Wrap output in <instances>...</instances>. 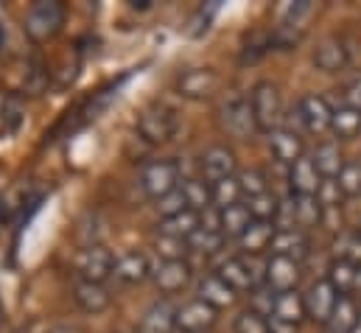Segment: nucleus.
<instances>
[{
	"label": "nucleus",
	"instance_id": "obj_29",
	"mask_svg": "<svg viewBox=\"0 0 361 333\" xmlns=\"http://www.w3.org/2000/svg\"><path fill=\"white\" fill-rule=\"evenodd\" d=\"M291 205H294V224H297V230L308 233L314 227H322V205L317 202V196H291Z\"/></svg>",
	"mask_w": 361,
	"mask_h": 333
},
{
	"label": "nucleus",
	"instance_id": "obj_42",
	"mask_svg": "<svg viewBox=\"0 0 361 333\" xmlns=\"http://www.w3.org/2000/svg\"><path fill=\"white\" fill-rule=\"evenodd\" d=\"M154 210L160 213V219H171V216H177V213H182V210H188L185 196H182L180 188H177L174 193H169V196L157 199V202H154Z\"/></svg>",
	"mask_w": 361,
	"mask_h": 333
},
{
	"label": "nucleus",
	"instance_id": "obj_1",
	"mask_svg": "<svg viewBox=\"0 0 361 333\" xmlns=\"http://www.w3.org/2000/svg\"><path fill=\"white\" fill-rule=\"evenodd\" d=\"M250 104H252V115H255L258 132L271 135L280 126H286V107H283V95H280L277 84L258 82L250 92Z\"/></svg>",
	"mask_w": 361,
	"mask_h": 333
},
{
	"label": "nucleus",
	"instance_id": "obj_43",
	"mask_svg": "<svg viewBox=\"0 0 361 333\" xmlns=\"http://www.w3.org/2000/svg\"><path fill=\"white\" fill-rule=\"evenodd\" d=\"M345 104L361 112V76H356L353 82L345 87Z\"/></svg>",
	"mask_w": 361,
	"mask_h": 333
},
{
	"label": "nucleus",
	"instance_id": "obj_25",
	"mask_svg": "<svg viewBox=\"0 0 361 333\" xmlns=\"http://www.w3.org/2000/svg\"><path fill=\"white\" fill-rule=\"evenodd\" d=\"M311 160H314L317 171L322 174V179H336L339 171H342L345 163H348L339 140H322V143L317 146V152L311 155Z\"/></svg>",
	"mask_w": 361,
	"mask_h": 333
},
{
	"label": "nucleus",
	"instance_id": "obj_8",
	"mask_svg": "<svg viewBox=\"0 0 361 333\" xmlns=\"http://www.w3.org/2000/svg\"><path fill=\"white\" fill-rule=\"evenodd\" d=\"M297 121L308 135H325L331 132V118H334V107L328 104L325 95H302L297 101Z\"/></svg>",
	"mask_w": 361,
	"mask_h": 333
},
{
	"label": "nucleus",
	"instance_id": "obj_20",
	"mask_svg": "<svg viewBox=\"0 0 361 333\" xmlns=\"http://www.w3.org/2000/svg\"><path fill=\"white\" fill-rule=\"evenodd\" d=\"M196 297L202 300V303H207L210 308H216V311H221V308H233L235 305V300H238V294L216 274V272H210V274H204L202 280H199V286H196Z\"/></svg>",
	"mask_w": 361,
	"mask_h": 333
},
{
	"label": "nucleus",
	"instance_id": "obj_5",
	"mask_svg": "<svg viewBox=\"0 0 361 333\" xmlns=\"http://www.w3.org/2000/svg\"><path fill=\"white\" fill-rule=\"evenodd\" d=\"M180 166L174 160H152L140 171V188L152 202L174 193L180 188Z\"/></svg>",
	"mask_w": 361,
	"mask_h": 333
},
{
	"label": "nucleus",
	"instance_id": "obj_17",
	"mask_svg": "<svg viewBox=\"0 0 361 333\" xmlns=\"http://www.w3.org/2000/svg\"><path fill=\"white\" fill-rule=\"evenodd\" d=\"M322 185V174L317 171L314 160L305 155L294 166H288V193L291 196H317Z\"/></svg>",
	"mask_w": 361,
	"mask_h": 333
},
{
	"label": "nucleus",
	"instance_id": "obj_34",
	"mask_svg": "<svg viewBox=\"0 0 361 333\" xmlns=\"http://www.w3.org/2000/svg\"><path fill=\"white\" fill-rule=\"evenodd\" d=\"M334 258L361 266V233L359 230H339L334 238Z\"/></svg>",
	"mask_w": 361,
	"mask_h": 333
},
{
	"label": "nucleus",
	"instance_id": "obj_16",
	"mask_svg": "<svg viewBox=\"0 0 361 333\" xmlns=\"http://www.w3.org/2000/svg\"><path fill=\"white\" fill-rule=\"evenodd\" d=\"M152 260L146 258V252H123L121 258H115V272L112 277H118L126 286H140L146 280H152Z\"/></svg>",
	"mask_w": 361,
	"mask_h": 333
},
{
	"label": "nucleus",
	"instance_id": "obj_4",
	"mask_svg": "<svg viewBox=\"0 0 361 333\" xmlns=\"http://www.w3.org/2000/svg\"><path fill=\"white\" fill-rule=\"evenodd\" d=\"M219 121H221V129L230 138H235V140H250L252 135H258L250 95H233V98H227L221 104V109H219Z\"/></svg>",
	"mask_w": 361,
	"mask_h": 333
},
{
	"label": "nucleus",
	"instance_id": "obj_31",
	"mask_svg": "<svg viewBox=\"0 0 361 333\" xmlns=\"http://www.w3.org/2000/svg\"><path fill=\"white\" fill-rule=\"evenodd\" d=\"M359 317L361 308L356 303V297H339V303H336V308H334V314H331L325 328H328V333H350L353 325L359 322Z\"/></svg>",
	"mask_w": 361,
	"mask_h": 333
},
{
	"label": "nucleus",
	"instance_id": "obj_36",
	"mask_svg": "<svg viewBox=\"0 0 361 333\" xmlns=\"http://www.w3.org/2000/svg\"><path fill=\"white\" fill-rule=\"evenodd\" d=\"M238 185H241V193H244V202L247 199H255L261 193H269V179L261 168H247V171H238Z\"/></svg>",
	"mask_w": 361,
	"mask_h": 333
},
{
	"label": "nucleus",
	"instance_id": "obj_35",
	"mask_svg": "<svg viewBox=\"0 0 361 333\" xmlns=\"http://www.w3.org/2000/svg\"><path fill=\"white\" fill-rule=\"evenodd\" d=\"M244 205H247L252 222H269V224H274V216H277V210H280V199H277L271 190L269 193L255 196V199H247Z\"/></svg>",
	"mask_w": 361,
	"mask_h": 333
},
{
	"label": "nucleus",
	"instance_id": "obj_22",
	"mask_svg": "<svg viewBox=\"0 0 361 333\" xmlns=\"http://www.w3.org/2000/svg\"><path fill=\"white\" fill-rule=\"evenodd\" d=\"M308 252H311V241H308V233H302V230H277L269 247V255L291 258L297 263H302V258H308Z\"/></svg>",
	"mask_w": 361,
	"mask_h": 333
},
{
	"label": "nucleus",
	"instance_id": "obj_48",
	"mask_svg": "<svg viewBox=\"0 0 361 333\" xmlns=\"http://www.w3.org/2000/svg\"><path fill=\"white\" fill-rule=\"evenodd\" d=\"M207 333H213V331H207Z\"/></svg>",
	"mask_w": 361,
	"mask_h": 333
},
{
	"label": "nucleus",
	"instance_id": "obj_15",
	"mask_svg": "<svg viewBox=\"0 0 361 333\" xmlns=\"http://www.w3.org/2000/svg\"><path fill=\"white\" fill-rule=\"evenodd\" d=\"M269 149H271V157L277 163H283V166H294L300 157H305V140L291 126H280L277 132H271Z\"/></svg>",
	"mask_w": 361,
	"mask_h": 333
},
{
	"label": "nucleus",
	"instance_id": "obj_21",
	"mask_svg": "<svg viewBox=\"0 0 361 333\" xmlns=\"http://www.w3.org/2000/svg\"><path fill=\"white\" fill-rule=\"evenodd\" d=\"M350 62V54L345 48V42L339 37H325L317 48H314V65L322 71V73H339L345 71Z\"/></svg>",
	"mask_w": 361,
	"mask_h": 333
},
{
	"label": "nucleus",
	"instance_id": "obj_40",
	"mask_svg": "<svg viewBox=\"0 0 361 333\" xmlns=\"http://www.w3.org/2000/svg\"><path fill=\"white\" fill-rule=\"evenodd\" d=\"M317 202L322 205V210H342L345 193H342L339 182L336 179H322V185L317 190Z\"/></svg>",
	"mask_w": 361,
	"mask_h": 333
},
{
	"label": "nucleus",
	"instance_id": "obj_45",
	"mask_svg": "<svg viewBox=\"0 0 361 333\" xmlns=\"http://www.w3.org/2000/svg\"><path fill=\"white\" fill-rule=\"evenodd\" d=\"M353 294H361V269H359V277H356V291Z\"/></svg>",
	"mask_w": 361,
	"mask_h": 333
},
{
	"label": "nucleus",
	"instance_id": "obj_33",
	"mask_svg": "<svg viewBox=\"0 0 361 333\" xmlns=\"http://www.w3.org/2000/svg\"><path fill=\"white\" fill-rule=\"evenodd\" d=\"M224 244H227V238H224L216 227H204V224H202V227L188 238V252H196V255L210 258V255L224 250Z\"/></svg>",
	"mask_w": 361,
	"mask_h": 333
},
{
	"label": "nucleus",
	"instance_id": "obj_18",
	"mask_svg": "<svg viewBox=\"0 0 361 333\" xmlns=\"http://www.w3.org/2000/svg\"><path fill=\"white\" fill-rule=\"evenodd\" d=\"M177 308L171 300H157L140 317L137 333H177Z\"/></svg>",
	"mask_w": 361,
	"mask_h": 333
},
{
	"label": "nucleus",
	"instance_id": "obj_30",
	"mask_svg": "<svg viewBox=\"0 0 361 333\" xmlns=\"http://www.w3.org/2000/svg\"><path fill=\"white\" fill-rule=\"evenodd\" d=\"M199 227H202V213H196V210L188 207V210H182V213L171 216V219H163L160 236H171V238L188 241Z\"/></svg>",
	"mask_w": 361,
	"mask_h": 333
},
{
	"label": "nucleus",
	"instance_id": "obj_11",
	"mask_svg": "<svg viewBox=\"0 0 361 333\" xmlns=\"http://www.w3.org/2000/svg\"><path fill=\"white\" fill-rule=\"evenodd\" d=\"M302 277V263L291 260V258H277L269 255V260L264 263V283L267 289L280 294V291H297V283Z\"/></svg>",
	"mask_w": 361,
	"mask_h": 333
},
{
	"label": "nucleus",
	"instance_id": "obj_2",
	"mask_svg": "<svg viewBox=\"0 0 361 333\" xmlns=\"http://www.w3.org/2000/svg\"><path fill=\"white\" fill-rule=\"evenodd\" d=\"M65 17H68V8L59 0H39V3H34L28 8V14H25V34H28V40L37 42V45L54 40L62 31Z\"/></svg>",
	"mask_w": 361,
	"mask_h": 333
},
{
	"label": "nucleus",
	"instance_id": "obj_47",
	"mask_svg": "<svg viewBox=\"0 0 361 333\" xmlns=\"http://www.w3.org/2000/svg\"><path fill=\"white\" fill-rule=\"evenodd\" d=\"M359 233H361V224H359Z\"/></svg>",
	"mask_w": 361,
	"mask_h": 333
},
{
	"label": "nucleus",
	"instance_id": "obj_27",
	"mask_svg": "<svg viewBox=\"0 0 361 333\" xmlns=\"http://www.w3.org/2000/svg\"><path fill=\"white\" fill-rule=\"evenodd\" d=\"M331 132H334V140H353L361 135V112L348 107V104H339L334 107V118H331Z\"/></svg>",
	"mask_w": 361,
	"mask_h": 333
},
{
	"label": "nucleus",
	"instance_id": "obj_10",
	"mask_svg": "<svg viewBox=\"0 0 361 333\" xmlns=\"http://www.w3.org/2000/svg\"><path fill=\"white\" fill-rule=\"evenodd\" d=\"M199 166H202V179L210 182V185H216L221 179H230V176H238V157L224 143H216V146L204 149Z\"/></svg>",
	"mask_w": 361,
	"mask_h": 333
},
{
	"label": "nucleus",
	"instance_id": "obj_32",
	"mask_svg": "<svg viewBox=\"0 0 361 333\" xmlns=\"http://www.w3.org/2000/svg\"><path fill=\"white\" fill-rule=\"evenodd\" d=\"M359 269L361 266H353V263H348V260H336V258H334L331 266H328V283H331L342 297H353Z\"/></svg>",
	"mask_w": 361,
	"mask_h": 333
},
{
	"label": "nucleus",
	"instance_id": "obj_39",
	"mask_svg": "<svg viewBox=\"0 0 361 333\" xmlns=\"http://www.w3.org/2000/svg\"><path fill=\"white\" fill-rule=\"evenodd\" d=\"M235 333H269V317L255 308H244L235 317Z\"/></svg>",
	"mask_w": 361,
	"mask_h": 333
},
{
	"label": "nucleus",
	"instance_id": "obj_28",
	"mask_svg": "<svg viewBox=\"0 0 361 333\" xmlns=\"http://www.w3.org/2000/svg\"><path fill=\"white\" fill-rule=\"evenodd\" d=\"M180 190L185 196V205L196 213H207L213 207V188L202 176H188L180 182Z\"/></svg>",
	"mask_w": 361,
	"mask_h": 333
},
{
	"label": "nucleus",
	"instance_id": "obj_14",
	"mask_svg": "<svg viewBox=\"0 0 361 333\" xmlns=\"http://www.w3.org/2000/svg\"><path fill=\"white\" fill-rule=\"evenodd\" d=\"M219 322V311L202 303L199 297L182 303L177 308V331L180 333H207Z\"/></svg>",
	"mask_w": 361,
	"mask_h": 333
},
{
	"label": "nucleus",
	"instance_id": "obj_6",
	"mask_svg": "<svg viewBox=\"0 0 361 333\" xmlns=\"http://www.w3.org/2000/svg\"><path fill=\"white\" fill-rule=\"evenodd\" d=\"M216 274L235 291V294H244V291H255L258 283L264 280V272H258V263L255 258H247V255H233L227 260L219 263Z\"/></svg>",
	"mask_w": 361,
	"mask_h": 333
},
{
	"label": "nucleus",
	"instance_id": "obj_23",
	"mask_svg": "<svg viewBox=\"0 0 361 333\" xmlns=\"http://www.w3.org/2000/svg\"><path fill=\"white\" fill-rule=\"evenodd\" d=\"M269 320L300 328V322L305 320V300H302V294L300 291H280V294H274Z\"/></svg>",
	"mask_w": 361,
	"mask_h": 333
},
{
	"label": "nucleus",
	"instance_id": "obj_46",
	"mask_svg": "<svg viewBox=\"0 0 361 333\" xmlns=\"http://www.w3.org/2000/svg\"><path fill=\"white\" fill-rule=\"evenodd\" d=\"M350 333H361V317H359V322L353 325V331H350Z\"/></svg>",
	"mask_w": 361,
	"mask_h": 333
},
{
	"label": "nucleus",
	"instance_id": "obj_7",
	"mask_svg": "<svg viewBox=\"0 0 361 333\" xmlns=\"http://www.w3.org/2000/svg\"><path fill=\"white\" fill-rule=\"evenodd\" d=\"M115 272V255L106 250L104 244H90L79 252L76 258V274L79 280L90 283H106Z\"/></svg>",
	"mask_w": 361,
	"mask_h": 333
},
{
	"label": "nucleus",
	"instance_id": "obj_44",
	"mask_svg": "<svg viewBox=\"0 0 361 333\" xmlns=\"http://www.w3.org/2000/svg\"><path fill=\"white\" fill-rule=\"evenodd\" d=\"M45 333H85V328H82V325H76V322H59V325L48 328Z\"/></svg>",
	"mask_w": 361,
	"mask_h": 333
},
{
	"label": "nucleus",
	"instance_id": "obj_19",
	"mask_svg": "<svg viewBox=\"0 0 361 333\" xmlns=\"http://www.w3.org/2000/svg\"><path fill=\"white\" fill-rule=\"evenodd\" d=\"M73 300L85 314H104L112 305V294L106 283H90V280H76L73 286Z\"/></svg>",
	"mask_w": 361,
	"mask_h": 333
},
{
	"label": "nucleus",
	"instance_id": "obj_37",
	"mask_svg": "<svg viewBox=\"0 0 361 333\" xmlns=\"http://www.w3.org/2000/svg\"><path fill=\"white\" fill-rule=\"evenodd\" d=\"M213 188V207H230V205H238L244 202V193H241V185H238V176H230V179H221Z\"/></svg>",
	"mask_w": 361,
	"mask_h": 333
},
{
	"label": "nucleus",
	"instance_id": "obj_3",
	"mask_svg": "<svg viewBox=\"0 0 361 333\" xmlns=\"http://www.w3.org/2000/svg\"><path fill=\"white\" fill-rule=\"evenodd\" d=\"M177 132H180V115L169 104H152L137 118V135L152 146L171 143L177 138Z\"/></svg>",
	"mask_w": 361,
	"mask_h": 333
},
{
	"label": "nucleus",
	"instance_id": "obj_9",
	"mask_svg": "<svg viewBox=\"0 0 361 333\" xmlns=\"http://www.w3.org/2000/svg\"><path fill=\"white\" fill-rule=\"evenodd\" d=\"M339 297H342V294L328 283V277L311 283L308 291L302 294V300H305V320H311V322H317V325H328V320H331V314H334Z\"/></svg>",
	"mask_w": 361,
	"mask_h": 333
},
{
	"label": "nucleus",
	"instance_id": "obj_41",
	"mask_svg": "<svg viewBox=\"0 0 361 333\" xmlns=\"http://www.w3.org/2000/svg\"><path fill=\"white\" fill-rule=\"evenodd\" d=\"M154 252H157V258H160V260H185L188 241L171 238V236H157V241H154Z\"/></svg>",
	"mask_w": 361,
	"mask_h": 333
},
{
	"label": "nucleus",
	"instance_id": "obj_24",
	"mask_svg": "<svg viewBox=\"0 0 361 333\" xmlns=\"http://www.w3.org/2000/svg\"><path fill=\"white\" fill-rule=\"evenodd\" d=\"M216 219H219V233L227 241H238L244 236V230L252 224V216L244 202L230 205V207H216Z\"/></svg>",
	"mask_w": 361,
	"mask_h": 333
},
{
	"label": "nucleus",
	"instance_id": "obj_38",
	"mask_svg": "<svg viewBox=\"0 0 361 333\" xmlns=\"http://www.w3.org/2000/svg\"><path fill=\"white\" fill-rule=\"evenodd\" d=\"M336 182H339V188H342L345 199L361 196V163H356V160H348V163H345V168L339 171Z\"/></svg>",
	"mask_w": 361,
	"mask_h": 333
},
{
	"label": "nucleus",
	"instance_id": "obj_26",
	"mask_svg": "<svg viewBox=\"0 0 361 333\" xmlns=\"http://www.w3.org/2000/svg\"><path fill=\"white\" fill-rule=\"evenodd\" d=\"M274 233H277V227H274V224H269V222H252V224L244 230V236H241L235 244H238L241 255L255 258V255H261V252H269Z\"/></svg>",
	"mask_w": 361,
	"mask_h": 333
},
{
	"label": "nucleus",
	"instance_id": "obj_12",
	"mask_svg": "<svg viewBox=\"0 0 361 333\" xmlns=\"http://www.w3.org/2000/svg\"><path fill=\"white\" fill-rule=\"evenodd\" d=\"M193 280V269L188 260H157L152 269V283L160 294H180Z\"/></svg>",
	"mask_w": 361,
	"mask_h": 333
},
{
	"label": "nucleus",
	"instance_id": "obj_13",
	"mask_svg": "<svg viewBox=\"0 0 361 333\" xmlns=\"http://www.w3.org/2000/svg\"><path fill=\"white\" fill-rule=\"evenodd\" d=\"M219 73L213 68H190L177 76V95L188 101H204L219 90Z\"/></svg>",
	"mask_w": 361,
	"mask_h": 333
}]
</instances>
